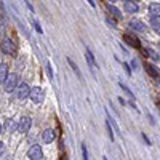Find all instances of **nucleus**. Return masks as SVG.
<instances>
[{
    "instance_id": "1",
    "label": "nucleus",
    "mask_w": 160,
    "mask_h": 160,
    "mask_svg": "<svg viewBox=\"0 0 160 160\" xmlns=\"http://www.w3.org/2000/svg\"><path fill=\"white\" fill-rule=\"evenodd\" d=\"M2 51H3L5 54L16 56V45H15L10 39H3V40H2Z\"/></svg>"
},
{
    "instance_id": "2",
    "label": "nucleus",
    "mask_w": 160,
    "mask_h": 160,
    "mask_svg": "<svg viewBox=\"0 0 160 160\" xmlns=\"http://www.w3.org/2000/svg\"><path fill=\"white\" fill-rule=\"evenodd\" d=\"M18 75L16 74H10L8 75V79L5 80V91H8V93H11V91H15L16 90V87H18Z\"/></svg>"
},
{
    "instance_id": "3",
    "label": "nucleus",
    "mask_w": 160,
    "mask_h": 160,
    "mask_svg": "<svg viewBox=\"0 0 160 160\" xmlns=\"http://www.w3.org/2000/svg\"><path fill=\"white\" fill-rule=\"evenodd\" d=\"M31 90H32V88H29V85H27V83H19V85H18V88H16V98L26 99L27 96L31 95Z\"/></svg>"
},
{
    "instance_id": "4",
    "label": "nucleus",
    "mask_w": 160,
    "mask_h": 160,
    "mask_svg": "<svg viewBox=\"0 0 160 160\" xmlns=\"http://www.w3.org/2000/svg\"><path fill=\"white\" fill-rule=\"evenodd\" d=\"M27 155H29L31 160H42L43 158V152H42V147L39 144H34L31 149H29V152H27Z\"/></svg>"
},
{
    "instance_id": "5",
    "label": "nucleus",
    "mask_w": 160,
    "mask_h": 160,
    "mask_svg": "<svg viewBox=\"0 0 160 160\" xmlns=\"http://www.w3.org/2000/svg\"><path fill=\"white\" fill-rule=\"evenodd\" d=\"M29 98H31L34 102H42V101H43V90H42L40 87H34V88L31 90Z\"/></svg>"
},
{
    "instance_id": "6",
    "label": "nucleus",
    "mask_w": 160,
    "mask_h": 160,
    "mask_svg": "<svg viewBox=\"0 0 160 160\" xmlns=\"http://www.w3.org/2000/svg\"><path fill=\"white\" fill-rule=\"evenodd\" d=\"M31 127H32V120H31V117H21L18 130H19L21 133H27V131L31 130Z\"/></svg>"
},
{
    "instance_id": "7",
    "label": "nucleus",
    "mask_w": 160,
    "mask_h": 160,
    "mask_svg": "<svg viewBox=\"0 0 160 160\" xmlns=\"http://www.w3.org/2000/svg\"><path fill=\"white\" fill-rule=\"evenodd\" d=\"M144 69H146V72L150 75V77H152L157 83L160 82V72L157 71V67L155 66H152V64H144Z\"/></svg>"
},
{
    "instance_id": "8",
    "label": "nucleus",
    "mask_w": 160,
    "mask_h": 160,
    "mask_svg": "<svg viewBox=\"0 0 160 160\" xmlns=\"http://www.w3.org/2000/svg\"><path fill=\"white\" fill-rule=\"evenodd\" d=\"M54 138H56V133H54V130H51V128L45 130V131H43V135H42V141H43L45 144H50V143H53V141H54Z\"/></svg>"
},
{
    "instance_id": "9",
    "label": "nucleus",
    "mask_w": 160,
    "mask_h": 160,
    "mask_svg": "<svg viewBox=\"0 0 160 160\" xmlns=\"http://www.w3.org/2000/svg\"><path fill=\"white\" fill-rule=\"evenodd\" d=\"M106 10H107V13H109L112 18H114V19H120V18H122V11L119 10L115 5L107 3V5H106Z\"/></svg>"
},
{
    "instance_id": "10",
    "label": "nucleus",
    "mask_w": 160,
    "mask_h": 160,
    "mask_svg": "<svg viewBox=\"0 0 160 160\" xmlns=\"http://www.w3.org/2000/svg\"><path fill=\"white\" fill-rule=\"evenodd\" d=\"M123 40L130 45V46H133V48H141V43H139V40L136 39L135 35H130V34H125L123 35Z\"/></svg>"
},
{
    "instance_id": "11",
    "label": "nucleus",
    "mask_w": 160,
    "mask_h": 160,
    "mask_svg": "<svg viewBox=\"0 0 160 160\" xmlns=\"http://www.w3.org/2000/svg\"><path fill=\"white\" fill-rule=\"evenodd\" d=\"M130 27H131V29H135V31H138V32H146V31H147L146 24L141 23V21H138V19H131V21H130Z\"/></svg>"
},
{
    "instance_id": "12",
    "label": "nucleus",
    "mask_w": 160,
    "mask_h": 160,
    "mask_svg": "<svg viewBox=\"0 0 160 160\" xmlns=\"http://www.w3.org/2000/svg\"><path fill=\"white\" fill-rule=\"evenodd\" d=\"M149 15L152 18H158L160 16V3H150L149 5Z\"/></svg>"
},
{
    "instance_id": "13",
    "label": "nucleus",
    "mask_w": 160,
    "mask_h": 160,
    "mask_svg": "<svg viewBox=\"0 0 160 160\" xmlns=\"http://www.w3.org/2000/svg\"><path fill=\"white\" fill-rule=\"evenodd\" d=\"M85 56H87V61H88V66L91 67V71L96 67V61H95V56H93V53H91V50L90 48H87L85 50Z\"/></svg>"
},
{
    "instance_id": "14",
    "label": "nucleus",
    "mask_w": 160,
    "mask_h": 160,
    "mask_svg": "<svg viewBox=\"0 0 160 160\" xmlns=\"http://www.w3.org/2000/svg\"><path fill=\"white\" fill-rule=\"evenodd\" d=\"M125 10L128 11V13H136L139 8H138V5H136V2H131V0H127L125 2Z\"/></svg>"
},
{
    "instance_id": "15",
    "label": "nucleus",
    "mask_w": 160,
    "mask_h": 160,
    "mask_svg": "<svg viewBox=\"0 0 160 160\" xmlns=\"http://www.w3.org/2000/svg\"><path fill=\"white\" fill-rule=\"evenodd\" d=\"M6 79H8V66L2 63V66H0V80H2V85L5 83Z\"/></svg>"
},
{
    "instance_id": "16",
    "label": "nucleus",
    "mask_w": 160,
    "mask_h": 160,
    "mask_svg": "<svg viewBox=\"0 0 160 160\" xmlns=\"http://www.w3.org/2000/svg\"><path fill=\"white\" fill-rule=\"evenodd\" d=\"M3 127H5V130H6V131H16V128L19 127V123H16L15 120H11V119H10V120H6V122H5V125H3Z\"/></svg>"
},
{
    "instance_id": "17",
    "label": "nucleus",
    "mask_w": 160,
    "mask_h": 160,
    "mask_svg": "<svg viewBox=\"0 0 160 160\" xmlns=\"http://www.w3.org/2000/svg\"><path fill=\"white\" fill-rule=\"evenodd\" d=\"M67 63H69V66H71V67H72V71H74V74H75V75H77V77H79V79H82V72L79 71V67H77V64H75V63H74V61H72L71 58H67Z\"/></svg>"
},
{
    "instance_id": "18",
    "label": "nucleus",
    "mask_w": 160,
    "mask_h": 160,
    "mask_svg": "<svg viewBox=\"0 0 160 160\" xmlns=\"http://www.w3.org/2000/svg\"><path fill=\"white\" fill-rule=\"evenodd\" d=\"M150 26H152V29L155 32H160V21H158V18H152V19H150Z\"/></svg>"
},
{
    "instance_id": "19",
    "label": "nucleus",
    "mask_w": 160,
    "mask_h": 160,
    "mask_svg": "<svg viewBox=\"0 0 160 160\" xmlns=\"http://www.w3.org/2000/svg\"><path fill=\"white\" fill-rule=\"evenodd\" d=\"M106 131H107L110 141H114V131H112V123H110L109 120H106Z\"/></svg>"
},
{
    "instance_id": "20",
    "label": "nucleus",
    "mask_w": 160,
    "mask_h": 160,
    "mask_svg": "<svg viewBox=\"0 0 160 160\" xmlns=\"http://www.w3.org/2000/svg\"><path fill=\"white\" fill-rule=\"evenodd\" d=\"M119 85H120V88L123 90V91L127 93V95H128V96H130L131 99H135V95H133V93H131V90H130V88H128L127 85H123V83H119Z\"/></svg>"
},
{
    "instance_id": "21",
    "label": "nucleus",
    "mask_w": 160,
    "mask_h": 160,
    "mask_svg": "<svg viewBox=\"0 0 160 160\" xmlns=\"http://www.w3.org/2000/svg\"><path fill=\"white\" fill-rule=\"evenodd\" d=\"M106 24H109V26L112 27V29H115V27H117V24H115V21H114V19H112V18H110V16H106Z\"/></svg>"
},
{
    "instance_id": "22",
    "label": "nucleus",
    "mask_w": 160,
    "mask_h": 160,
    "mask_svg": "<svg viewBox=\"0 0 160 160\" xmlns=\"http://www.w3.org/2000/svg\"><path fill=\"white\" fill-rule=\"evenodd\" d=\"M146 51L149 53V56H150L154 61H158V54H155V51H152V50H146Z\"/></svg>"
},
{
    "instance_id": "23",
    "label": "nucleus",
    "mask_w": 160,
    "mask_h": 160,
    "mask_svg": "<svg viewBox=\"0 0 160 160\" xmlns=\"http://www.w3.org/2000/svg\"><path fill=\"white\" fill-rule=\"evenodd\" d=\"M34 26H35V31H37V32H40V34L43 32V31H42V27H40V24L37 23V21H34Z\"/></svg>"
},
{
    "instance_id": "24",
    "label": "nucleus",
    "mask_w": 160,
    "mask_h": 160,
    "mask_svg": "<svg viewBox=\"0 0 160 160\" xmlns=\"http://www.w3.org/2000/svg\"><path fill=\"white\" fill-rule=\"evenodd\" d=\"M46 71H48V75H50V77H53V72H51V64H50V63H46Z\"/></svg>"
},
{
    "instance_id": "25",
    "label": "nucleus",
    "mask_w": 160,
    "mask_h": 160,
    "mask_svg": "<svg viewBox=\"0 0 160 160\" xmlns=\"http://www.w3.org/2000/svg\"><path fill=\"white\" fill-rule=\"evenodd\" d=\"M141 136H143V139H144V143L147 144V146H150V141H149V138L144 135V133H141Z\"/></svg>"
},
{
    "instance_id": "26",
    "label": "nucleus",
    "mask_w": 160,
    "mask_h": 160,
    "mask_svg": "<svg viewBox=\"0 0 160 160\" xmlns=\"http://www.w3.org/2000/svg\"><path fill=\"white\" fill-rule=\"evenodd\" d=\"M82 150H83V158L87 160V158H88V152H87V147H85V146H82Z\"/></svg>"
},
{
    "instance_id": "27",
    "label": "nucleus",
    "mask_w": 160,
    "mask_h": 160,
    "mask_svg": "<svg viewBox=\"0 0 160 160\" xmlns=\"http://www.w3.org/2000/svg\"><path fill=\"white\" fill-rule=\"evenodd\" d=\"M123 67H125V71H127V74H128V75H131V69H130V66H128L127 63H123Z\"/></svg>"
},
{
    "instance_id": "28",
    "label": "nucleus",
    "mask_w": 160,
    "mask_h": 160,
    "mask_svg": "<svg viewBox=\"0 0 160 160\" xmlns=\"http://www.w3.org/2000/svg\"><path fill=\"white\" fill-rule=\"evenodd\" d=\"M24 2H26V6H27V8H29V10H31V11H34V6H32V5L29 3V0H24Z\"/></svg>"
},
{
    "instance_id": "29",
    "label": "nucleus",
    "mask_w": 160,
    "mask_h": 160,
    "mask_svg": "<svg viewBox=\"0 0 160 160\" xmlns=\"http://www.w3.org/2000/svg\"><path fill=\"white\" fill-rule=\"evenodd\" d=\"M131 64H133V69H138V63L133 59V61H131Z\"/></svg>"
},
{
    "instance_id": "30",
    "label": "nucleus",
    "mask_w": 160,
    "mask_h": 160,
    "mask_svg": "<svg viewBox=\"0 0 160 160\" xmlns=\"http://www.w3.org/2000/svg\"><path fill=\"white\" fill-rule=\"evenodd\" d=\"M88 3H90V5L93 6V8H95V2H93V0H88Z\"/></svg>"
},
{
    "instance_id": "31",
    "label": "nucleus",
    "mask_w": 160,
    "mask_h": 160,
    "mask_svg": "<svg viewBox=\"0 0 160 160\" xmlns=\"http://www.w3.org/2000/svg\"><path fill=\"white\" fill-rule=\"evenodd\" d=\"M109 2H115V0H109Z\"/></svg>"
},
{
    "instance_id": "32",
    "label": "nucleus",
    "mask_w": 160,
    "mask_h": 160,
    "mask_svg": "<svg viewBox=\"0 0 160 160\" xmlns=\"http://www.w3.org/2000/svg\"><path fill=\"white\" fill-rule=\"evenodd\" d=\"M158 48H160V43H158Z\"/></svg>"
},
{
    "instance_id": "33",
    "label": "nucleus",
    "mask_w": 160,
    "mask_h": 160,
    "mask_svg": "<svg viewBox=\"0 0 160 160\" xmlns=\"http://www.w3.org/2000/svg\"><path fill=\"white\" fill-rule=\"evenodd\" d=\"M123 2H127V0H123Z\"/></svg>"
}]
</instances>
